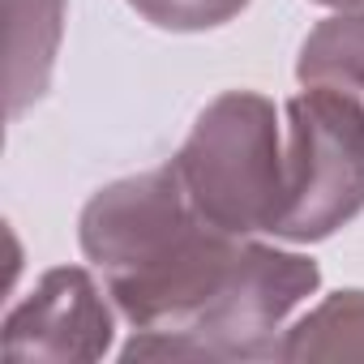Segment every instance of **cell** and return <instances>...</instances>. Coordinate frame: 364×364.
Returning <instances> with one entry per match:
<instances>
[{
  "instance_id": "obj_1",
  "label": "cell",
  "mask_w": 364,
  "mask_h": 364,
  "mask_svg": "<svg viewBox=\"0 0 364 364\" xmlns=\"http://www.w3.org/2000/svg\"><path fill=\"white\" fill-rule=\"evenodd\" d=\"M82 249L133 330H180L223 287L245 236L215 228L167 163L90 198Z\"/></svg>"
},
{
  "instance_id": "obj_2",
  "label": "cell",
  "mask_w": 364,
  "mask_h": 364,
  "mask_svg": "<svg viewBox=\"0 0 364 364\" xmlns=\"http://www.w3.org/2000/svg\"><path fill=\"white\" fill-rule=\"evenodd\" d=\"M171 171L189 202L223 232H270L283 206V133L274 103L253 90L219 95L176 150Z\"/></svg>"
},
{
  "instance_id": "obj_3",
  "label": "cell",
  "mask_w": 364,
  "mask_h": 364,
  "mask_svg": "<svg viewBox=\"0 0 364 364\" xmlns=\"http://www.w3.org/2000/svg\"><path fill=\"white\" fill-rule=\"evenodd\" d=\"M317 262L266 245H245L223 287L180 326L137 330L124 343V360H262L279 355V330L287 313L317 291Z\"/></svg>"
},
{
  "instance_id": "obj_4",
  "label": "cell",
  "mask_w": 364,
  "mask_h": 364,
  "mask_svg": "<svg viewBox=\"0 0 364 364\" xmlns=\"http://www.w3.org/2000/svg\"><path fill=\"white\" fill-rule=\"evenodd\" d=\"M364 210V99L304 86L287 103L283 206L270 236L326 240Z\"/></svg>"
},
{
  "instance_id": "obj_5",
  "label": "cell",
  "mask_w": 364,
  "mask_h": 364,
  "mask_svg": "<svg viewBox=\"0 0 364 364\" xmlns=\"http://www.w3.org/2000/svg\"><path fill=\"white\" fill-rule=\"evenodd\" d=\"M112 347V313L95 279L56 266L5 321L9 360H99Z\"/></svg>"
},
{
  "instance_id": "obj_6",
  "label": "cell",
  "mask_w": 364,
  "mask_h": 364,
  "mask_svg": "<svg viewBox=\"0 0 364 364\" xmlns=\"http://www.w3.org/2000/svg\"><path fill=\"white\" fill-rule=\"evenodd\" d=\"M65 0H5V107L22 116L52 82Z\"/></svg>"
},
{
  "instance_id": "obj_7",
  "label": "cell",
  "mask_w": 364,
  "mask_h": 364,
  "mask_svg": "<svg viewBox=\"0 0 364 364\" xmlns=\"http://www.w3.org/2000/svg\"><path fill=\"white\" fill-rule=\"evenodd\" d=\"M296 77L304 86L364 99V9H343L313 26L300 48Z\"/></svg>"
},
{
  "instance_id": "obj_8",
  "label": "cell",
  "mask_w": 364,
  "mask_h": 364,
  "mask_svg": "<svg viewBox=\"0 0 364 364\" xmlns=\"http://www.w3.org/2000/svg\"><path fill=\"white\" fill-rule=\"evenodd\" d=\"M279 360H364V291L321 300L287 330Z\"/></svg>"
},
{
  "instance_id": "obj_9",
  "label": "cell",
  "mask_w": 364,
  "mask_h": 364,
  "mask_svg": "<svg viewBox=\"0 0 364 364\" xmlns=\"http://www.w3.org/2000/svg\"><path fill=\"white\" fill-rule=\"evenodd\" d=\"M159 31H210L232 22L249 0H129Z\"/></svg>"
},
{
  "instance_id": "obj_10",
  "label": "cell",
  "mask_w": 364,
  "mask_h": 364,
  "mask_svg": "<svg viewBox=\"0 0 364 364\" xmlns=\"http://www.w3.org/2000/svg\"><path fill=\"white\" fill-rule=\"evenodd\" d=\"M317 5H330V9H364V0H317Z\"/></svg>"
}]
</instances>
